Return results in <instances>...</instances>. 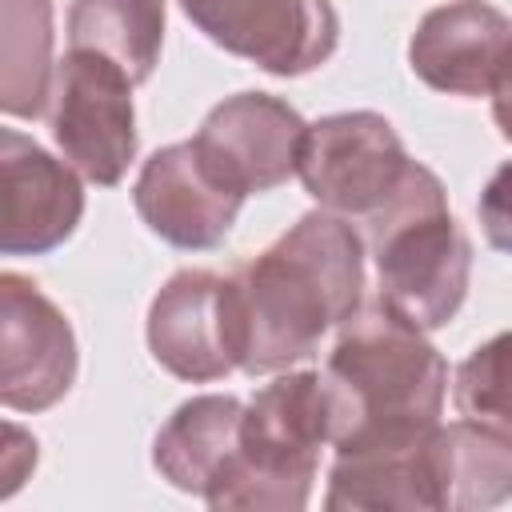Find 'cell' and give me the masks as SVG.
I'll use <instances>...</instances> for the list:
<instances>
[{
  "mask_svg": "<svg viewBox=\"0 0 512 512\" xmlns=\"http://www.w3.org/2000/svg\"><path fill=\"white\" fill-rule=\"evenodd\" d=\"M412 164L380 112H336L304 128L296 176L324 212L368 224L400 192Z\"/></svg>",
  "mask_w": 512,
  "mask_h": 512,
  "instance_id": "6",
  "label": "cell"
},
{
  "mask_svg": "<svg viewBox=\"0 0 512 512\" xmlns=\"http://www.w3.org/2000/svg\"><path fill=\"white\" fill-rule=\"evenodd\" d=\"M180 8L216 48L272 76H304L340 44L328 0H180Z\"/></svg>",
  "mask_w": 512,
  "mask_h": 512,
  "instance_id": "8",
  "label": "cell"
},
{
  "mask_svg": "<svg viewBox=\"0 0 512 512\" xmlns=\"http://www.w3.org/2000/svg\"><path fill=\"white\" fill-rule=\"evenodd\" d=\"M148 352L180 380L212 384L236 372V316L228 276L180 268L148 304Z\"/></svg>",
  "mask_w": 512,
  "mask_h": 512,
  "instance_id": "12",
  "label": "cell"
},
{
  "mask_svg": "<svg viewBox=\"0 0 512 512\" xmlns=\"http://www.w3.org/2000/svg\"><path fill=\"white\" fill-rule=\"evenodd\" d=\"M40 464V444L24 424L0 420V500L16 496Z\"/></svg>",
  "mask_w": 512,
  "mask_h": 512,
  "instance_id": "19",
  "label": "cell"
},
{
  "mask_svg": "<svg viewBox=\"0 0 512 512\" xmlns=\"http://www.w3.org/2000/svg\"><path fill=\"white\" fill-rule=\"evenodd\" d=\"M360 228L380 276V300L420 332L444 328L468 296L472 244L448 208L440 176L416 160L400 192Z\"/></svg>",
  "mask_w": 512,
  "mask_h": 512,
  "instance_id": "4",
  "label": "cell"
},
{
  "mask_svg": "<svg viewBox=\"0 0 512 512\" xmlns=\"http://www.w3.org/2000/svg\"><path fill=\"white\" fill-rule=\"evenodd\" d=\"M456 412L464 420L488 424V428H508V336H492L480 344L460 368L452 384Z\"/></svg>",
  "mask_w": 512,
  "mask_h": 512,
  "instance_id": "18",
  "label": "cell"
},
{
  "mask_svg": "<svg viewBox=\"0 0 512 512\" xmlns=\"http://www.w3.org/2000/svg\"><path fill=\"white\" fill-rule=\"evenodd\" d=\"M240 412H244V404L236 396H220V392L184 400L152 440L156 472L172 488L204 496L236 448Z\"/></svg>",
  "mask_w": 512,
  "mask_h": 512,
  "instance_id": "15",
  "label": "cell"
},
{
  "mask_svg": "<svg viewBox=\"0 0 512 512\" xmlns=\"http://www.w3.org/2000/svg\"><path fill=\"white\" fill-rule=\"evenodd\" d=\"M52 0H0V112L36 120L52 100Z\"/></svg>",
  "mask_w": 512,
  "mask_h": 512,
  "instance_id": "16",
  "label": "cell"
},
{
  "mask_svg": "<svg viewBox=\"0 0 512 512\" xmlns=\"http://www.w3.org/2000/svg\"><path fill=\"white\" fill-rule=\"evenodd\" d=\"M80 352L64 308L28 276L0 272V408L44 412L76 384Z\"/></svg>",
  "mask_w": 512,
  "mask_h": 512,
  "instance_id": "9",
  "label": "cell"
},
{
  "mask_svg": "<svg viewBox=\"0 0 512 512\" xmlns=\"http://www.w3.org/2000/svg\"><path fill=\"white\" fill-rule=\"evenodd\" d=\"M304 128V116L288 100L268 92H236L204 116L192 144L204 164L248 200L252 192H272L296 176Z\"/></svg>",
  "mask_w": 512,
  "mask_h": 512,
  "instance_id": "10",
  "label": "cell"
},
{
  "mask_svg": "<svg viewBox=\"0 0 512 512\" xmlns=\"http://www.w3.org/2000/svg\"><path fill=\"white\" fill-rule=\"evenodd\" d=\"M68 44L112 60L132 84H144L164 44V0H72Z\"/></svg>",
  "mask_w": 512,
  "mask_h": 512,
  "instance_id": "17",
  "label": "cell"
},
{
  "mask_svg": "<svg viewBox=\"0 0 512 512\" xmlns=\"http://www.w3.org/2000/svg\"><path fill=\"white\" fill-rule=\"evenodd\" d=\"M84 216L80 176L16 128H0V256H44Z\"/></svg>",
  "mask_w": 512,
  "mask_h": 512,
  "instance_id": "13",
  "label": "cell"
},
{
  "mask_svg": "<svg viewBox=\"0 0 512 512\" xmlns=\"http://www.w3.org/2000/svg\"><path fill=\"white\" fill-rule=\"evenodd\" d=\"M132 200L140 220L160 240L184 252H204L224 244L244 204V196L204 164L192 140L152 152L136 176Z\"/></svg>",
  "mask_w": 512,
  "mask_h": 512,
  "instance_id": "14",
  "label": "cell"
},
{
  "mask_svg": "<svg viewBox=\"0 0 512 512\" xmlns=\"http://www.w3.org/2000/svg\"><path fill=\"white\" fill-rule=\"evenodd\" d=\"M320 384L336 452L396 448L440 424L448 364L416 324L376 300L340 324Z\"/></svg>",
  "mask_w": 512,
  "mask_h": 512,
  "instance_id": "2",
  "label": "cell"
},
{
  "mask_svg": "<svg viewBox=\"0 0 512 512\" xmlns=\"http://www.w3.org/2000/svg\"><path fill=\"white\" fill-rule=\"evenodd\" d=\"M328 444V400L320 372H288L264 384L240 412L236 448L204 492L208 508L296 512L312 496L320 448Z\"/></svg>",
  "mask_w": 512,
  "mask_h": 512,
  "instance_id": "5",
  "label": "cell"
},
{
  "mask_svg": "<svg viewBox=\"0 0 512 512\" xmlns=\"http://www.w3.org/2000/svg\"><path fill=\"white\" fill-rule=\"evenodd\" d=\"M508 16L488 0H452L432 8L412 40L408 64L412 72L448 96L496 100V116L504 120L508 96Z\"/></svg>",
  "mask_w": 512,
  "mask_h": 512,
  "instance_id": "11",
  "label": "cell"
},
{
  "mask_svg": "<svg viewBox=\"0 0 512 512\" xmlns=\"http://www.w3.org/2000/svg\"><path fill=\"white\" fill-rule=\"evenodd\" d=\"M52 140L76 176L120 184L136 160L132 80L112 60L68 48L52 80Z\"/></svg>",
  "mask_w": 512,
  "mask_h": 512,
  "instance_id": "7",
  "label": "cell"
},
{
  "mask_svg": "<svg viewBox=\"0 0 512 512\" xmlns=\"http://www.w3.org/2000/svg\"><path fill=\"white\" fill-rule=\"evenodd\" d=\"M512 488L508 428L436 424L396 448L336 452L324 508L332 512H472Z\"/></svg>",
  "mask_w": 512,
  "mask_h": 512,
  "instance_id": "3",
  "label": "cell"
},
{
  "mask_svg": "<svg viewBox=\"0 0 512 512\" xmlns=\"http://www.w3.org/2000/svg\"><path fill=\"white\" fill-rule=\"evenodd\" d=\"M236 368L272 376L308 360L364 296V240L336 212L300 216L260 256L228 276Z\"/></svg>",
  "mask_w": 512,
  "mask_h": 512,
  "instance_id": "1",
  "label": "cell"
}]
</instances>
